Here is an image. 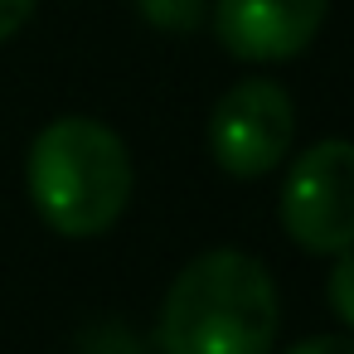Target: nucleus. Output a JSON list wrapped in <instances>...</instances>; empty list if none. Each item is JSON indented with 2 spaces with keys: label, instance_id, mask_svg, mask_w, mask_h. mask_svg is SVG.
<instances>
[{
  "label": "nucleus",
  "instance_id": "obj_1",
  "mask_svg": "<svg viewBox=\"0 0 354 354\" xmlns=\"http://www.w3.org/2000/svg\"><path fill=\"white\" fill-rule=\"evenodd\" d=\"M277 330V281L267 262L243 248H209L189 257L156 315L160 354H272Z\"/></svg>",
  "mask_w": 354,
  "mask_h": 354
},
{
  "label": "nucleus",
  "instance_id": "obj_2",
  "mask_svg": "<svg viewBox=\"0 0 354 354\" xmlns=\"http://www.w3.org/2000/svg\"><path fill=\"white\" fill-rule=\"evenodd\" d=\"M35 214L64 238L107 233L136 189L127 141L97 117H54L25 160Z\"/></svg>",
  "mask_w": 354,
  "mask_h": 354
},
{
  "label": "nucleus",
  "instance_id": "obj_3",
  "mask_svg": "<svg viewBox=\"0 0 354 354\" xmlns=\"http://www.w3.org/2000/svg\"><path fill=\"white\" fill-rule=\"evenodd\" d=\"M281 228L315 257L354 248V141L330 136L291 160L281 185Z\"/></svg>",
  "mask_w": 354,
  "mask_h": 354
},
{
  "label": "nucleus",
  "instance_id": "obj_4",
  "mask_svg": "<svg viewBox=\"0 0 354 354\" xmlns=\"http://www.w3.org/2000/svg\"><path fill=\"white\" fill-rule=\"evenodd\" d=\"M296 136V102L272 78L233 83L209 112V156L233 180H262L277 170Z\"/></svg>",
  "mask_w": 354,
  "mask_h": 354
},
{
  "label": "nucleus",
  "instance_id": "obj_5",
  "mask_svg": "<svg viewBox=\"0 0 354 354\" xmlns=\"http://www.w3.org/2000/svg\"><path fill=\"white\" fill-rule=\"evenodd\" d=\"M330 0H214V35L243 64H286L306 54Z\"/></svg>",
  "mask_w": 354,
  "mask_h": 354
},
{
  "label": "nucleus",
  "instance_id": "obj_6",
  "mask_svg": "<svg viewBox=\"0 0 354 354\" xmlns=\"http://www.w3.org/2000/svg\"><path fill=\"white\" fill-rule=\"evenodd\" d=\"M136 10L156 25V30H170V35H189L204 25L209 15V0H136Z\"/></svg>",
  "mask_w": 354,
  "mask_h": 354
},
{
  "label": "nucleus",
  "instance_id": "obj_7",
  "mask_svg": "<svg viewBox=\"0 0 354 354\" xmlns=\"http://www.w3.org/2000/svg\"><path fill=\"white\" fill-rule=\"evenodd\" d=\"M325 296H330V310H335V315L354 330V248L335 252V267H330Z\"/></svg>",
  "mask_w": 354,
  "mask_h": 354
},
{
  "label": "nucleus",
  "instance_id": "obj_8",
  "mask_svg": "<svg viewBox=\"0 0 354 354\" xmlns=\"http://www.w3.org/2000/svg\"><path fill=\"white\" fill-rule=\"evenodd\" d=\"M35 6H39V0H0V44H6V39H15V35L30 25Z\"/></svg>",
  "mask_w": 354,
  "mask_h": 354
},
{
  "label": "nucleus",
  "instance_id": "obj_9",
  "mask_svg": "<svg viewBox=\"0 0 354 354\" xmlns=\"http://www.w3.org/2000/svg\"><path fill=\"white\" fill-rule=\"evenodd\" d=\"M286 354H354V335H310V339L291 344Z\"/></svg>",
  "mask_w": 354,
  "mask_h": 354
}]
</instances>
